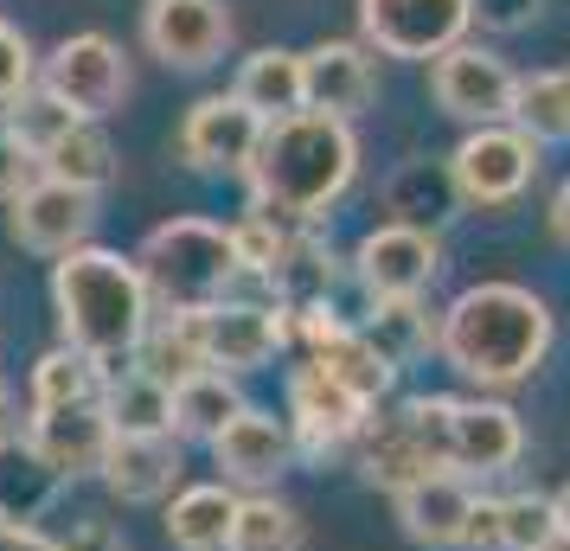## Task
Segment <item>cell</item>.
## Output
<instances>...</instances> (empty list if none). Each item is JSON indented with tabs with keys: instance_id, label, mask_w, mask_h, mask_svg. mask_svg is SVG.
Here are the masks:
<instances>
[{
	"instance_id": "cell-41",
	"label": "cell",
	"mask_w": 570,
	"mask_h": 551,
	"mask_svg": "<svg viewBox=\"0 0 570 551\" xmlns=\"http://www.w3.org/2000/svg\"><path fill=\"white\" fill-rule=\"evenodd\" d=\"M551 513H558V532H570V488L564 494H551Z\"/></svg>"
},
{
	"instance_id": "cell-34",
	"label": "cell",
	"mask_w": 570,
	"mask_h": 551,
	"mask_svg": "<svg viewBox=\"0 0 570 551\" xmlns=\"http://www.w3.org/2000/svg\"><path fill=\"white\" fill-rule=\"evenodd\" d=\"M39 83V58H32V39L20 27L0 20V109H13Z\"/></svg>"
},
{
	"instance_id": "cell-29",
	"label": "cell",
	"mask_w": 570,
	"mask_h": 551,
	"mask_svg": "<svg viewBox=\"0 0 570 551\" xmlns=\"http://www.w3.org/2000/svg\"><path fill=\"white\" fill-rule=\"evenodd\" d=\"M513 129L532 141H570V71H532L513 90Z\"/></svg>"
},
{
	"instance_id": "cell-9",
	"label": "cell",
	"mask_w": 570,
	"mask_h": 551,
	"mask_svg": "<svg viewBox=\"0 0 570 551\" xmlns=\"http://www.w3.org/2000/svg\"><path fill=\"white\" fill-rule=\"evenodd\" d=\"M232 7L225 0H141V46L174 71H206L232 52Z\"/></svg>"
},
{
	"instance_id": "cell-27",
	"label": "cell",
	"mask_w": 570,
	"mask_h": 551,
	"mask_svg": "<svg viewBox=\"0 0 570 551\" xmlns=\"http://www.w3.org/2000/svg\"><path fill=\"white\" fill-rule=\"evenodd\" d=\"M237 411H244V397H237L232 372H193L186 385H174V430L180 436H206L212 443Z\"/></svg>"
},
{
	"instance_id": "cell-12",
	"label": "cell",
	"mask_w": 570,
	"mask_h": 551,
	"mask_svg": "<svg viewBox=\"0 0 570 551\" xmlns=\"http://www.w3.org/2000/svg\"><path fill=\"white\" fill-rule=\"evenodd\" d=\"M257 141H263V116L244 109L232 90L225 97H199L180 122V160L199 167V174H244Z\"/></svg>"
},
{
	"instance_id": "cell-24",
	"label": "cell",
	"mask_w": 570,
	"mask_h": 551,
	"mask_svg": "<svg viewBox=\"0 0 570 551\" xmlns=\"http://www.w3.org/2000/svg\"><path fill=\"white\" fill-rule=\"evenodd\" d=\"M39 174L78 186V193H104L109 174H116V148H109V135L97 122H78L71 135H58L52 148L39 155Z\"/></svg>"
},
{
	"instance_id": "cell-7",
	"label": "cell",
	"mask_w": 570,
	"mask_h": 551,
	"mask_svg": "<svg viewBox=\"0 0 570 551\" xmlns=\"http://www.w3.org/2000/svg\"><path fill=\"white\" fill-rule=\"evenodd\" d=\"M474 27V0H360L365 52L379 58H430L462 46Z\"/></svg>"
},
{
	"instance_id": "cell-13",
	"label": "cell",
	"mask_w": 570,
	"mask_h": 551,
	"mask_svg": "<svg viewBox=\"0 0 570 551\" xmlns=\"http://www.w3.org/2000/svg\"><path fill=\"white\" fill-rule=\"evenodd\" d=\"M7 206H13V237L27 250H39V257L78 250L83 237H90V225H97V193H78V186L46 180V174L32 186H20Z\"/></svg>"
},
{
	"instance_id": "cell-8",
	"label": "cell",
	"mask_w": 570,
	"mask_h": 551,
	"mask_svg": "<svg viewBox=\"0 0 570 551\" xmlns=\"http://www.w3.org/2000/svg\"><path fill=\"white\" fill-rule=\"evenodd\" d=\"M513 65L488 46H449V52L430 65V97H436L442 116H455L468 129H488V122H513Z\"/></svg>"
},
{
	"instance_id": "cell-32",
	"label": "cell",
	"mask_w": 570,
	"mask_h": 551,
	"mask_svg": "<svg viewBox=\"0 0 570 551\" xmlns=\"http://www.w3.org/2000/svg\"><path fill=\"white\" fill-rule=\"evenodd\" d=\"M78 122H83V116H71V109L58 104L52 90H39V83H32L27 97L7 109V135H13V141H20V148L32 155V167H39V155L52 148L58 135H71Z\"/></svg>"
},
{
	"instance_id": "cell-20",
	"label": "cell",
	"mask_w": 570,
	"mask_h": 551,
	"mask_svg": "<svg viewBox=\"0 0 570 551\" xmlns=\"http://www.w3.org/2000/svg\"><path fill=\"white\" fill-rule=\"evenodd\" d=\"M180 474L174 436H109L104 449V481L116 500H160Z\"/></svg>"
},
{
	"instance_id": "cell-23",
	"label": "cell",
	"mask_w": 570,
	"mask_h": 551,
	"mask_svg": "<svg viewBox=\"0 0 570 551\" xmlns=\"http://www.w3.org/2000/svg\"><path fill=\"white\" fill-rule=\"evenodd\" d=\"M232 520H237V494L232 488H186L167 506V539L180 551H232Z\"/></svg>"
},
{
	"instance_id": "cell-43",
	"label": "cell",
	"mask_w": 570,
	"mask_h": 551,
	"mask_svg": "<svg viewBox=\"0 0 570 551\" xmlns=\"http://www.w3.org/2000/svg\"><path fill=\"white\" fill-rule=\"evenodd\" d=\"M0 525H7V520H0Z\"/></svg>"
},
{
	"instance_id": "cell-10",
	"label": "cell",
	"mask_w": 570,
	"mask_h": 551,
	"mask_svg": "<svg viewBox=\"0 0 570 551\" xmlns=\"http://www.w3.org/2000/svg\"><path fill=\"white\" fill-rule=\"evenodd\" d=\"M436 269H442V244L423 225H379L353 250V276L372 302H416L436 283Z\"/></svg>"
},
{
	"instance_id": "cell-14",
	"label": "cell",
	"mask_w": 570,
	"mask_h": 551,
	"mask_svg": "<svg viewBox=\"0 0 570 551\" xmlns=\"http://www.w3.org/2000/svg\"><path fill=\"white\" fill-rule=\"evenodd\" d=\"M372 90H379L372 52L353 39H321L314 52H302V109H314V116L353 122L372 104Z\"/></svg>"
},
{
	"instance_id": "cell-11",
	"label": "cell",
	"mask_w": 570,
	"mask_h": 551,
	"mask_svg": "<svg viewBox=\"0 0 570 551\" xmlns=\"http://www.w3.org/2000/svg\"><path fill=\"white\" fill-rule=\"evenodd\" d=\"M199 327V346H206V366L212 372H257L276 360V346H283V308H269V302H212L206 315H193Z\"/></svg>"
},
{
	"instance_id": "cell-15",
	"label": "cell",
	"mask_w": 570,
	"mask_h": 551,
	"mask_svg": "<svg viewBox=\"0 0 570 551\" xmlns=\"http://www.w3.org/2000/svg\"><path fill=\"white\" fill-rule=\"evenodd\" d=\"M109 436H116V430H109L104 404L32 411V423H27V455H32V469H46V474H90V469H104Z\"/></svg>"
},
{
	"instance_id": "cell-2",
	"label": "cell",
	"mask_w": 570,
	"mask_h": 551,
	"mask_svg": "<svg viewBox=\"0 0 570 551\" xmlns=\"http://www.w3.org/2000/svg\"><path fill=\"white\" fill-rule=\"evenodd\" d=\"M551 308L519 283H474L436 321V353L474 385H519L551 353Z\"/></svg>"
},
{
	"instance_id": "cell-17",
	"label": "cell",
	"mask_w": 570,
	"mask_h": 551,
	"mask_svg": "<svg viewBox=\"0 0 570 551\" xmlns=\"http://www.w3.org/2000/svg\"><path fill=\"white\" fill-rule=\"evenodd\" d=\"M212 455H218V469L232 474V481H244V488H263V481H276V474L295 462V430H288V417H276V411H237L218 436H212Z\"/></svg>"
},
{
	"instance_id": "cell-18",
	"label": "cell",
	"mask_w": 570,
	"mask_h": 551,
	"mask_svg": "<svg viewBox=\"0 0 570 551\" xmlns=\"http://www.w3.org/2000/svg\"><path fill=\"white\" fill-rule=\"evenodd\" d=\"M519 449H525V430L507 404L455 397V423H449V469L455 474H500L519 462Z\"/></svg>"
},
{
	"instance_id": "cell-1",
	"label": "cell",
	"mask_w": 570,
	"mask_h": 551,
	"mask_svg": "<svg viewBox=\"0 0 570 551\" xmlns=\"http://www.w3.org/2000/svg\"><path fill=\"white\" fill-rule=\"evenodd\" d=\"M360 174V141H353V122H334V116H314V109H295L283 122H263V141L244 180H250V206L283 218V225H314L327 218L340 193Z\"/></svg>"
},
{
	"instance_id": "cell-22",
	"label": "cell",
	"mask_w": 570,
	"mask_h": 551,
	"mask_svg": "<svg viewBox=\"0 0 570 551\" xmlns=\"http://www.w3.org/2000/svg\"><path fill=\"white\" fill-rule=\"evenodd\" d=\"M104 417L116 436H174V392L135 366L122 378H104Z\"/></svg>"
},
{
	"instance_id": "cell-4",
	"label": "cell",
	"mask_w": 570,
	"mask_h": 551,
	"mask_svg": "<svg viewBox=\"0 0 570 551\" xmlns=\"http://www.w3.org/2000/svg\"><path fill=\"white\" fill-rule=\"evenodd\" d=\"M135 269L148 283V302L174 308V315H206L212 302H225L237 283V244L232 225L212 218H167L148 232V244L135 250Z\"/></svg>"
},
{
	"instance_id": "cell-19",
	"label": "cell",
	"mask_w": 570,
	"mask_h": 551,
	"mask_svg": "<svg viewBox=\"0 0 570 551\" xmlns=\"http://www.w3.org/2000/svg\"><path fill=\"white\" fill-rule=\"evenodd\" d=\"M397 500V520H404V532H411L416 545H462V525L468 513H474V488H468L462 474H423V481H411Z\"/></svg>"
},
{
	"instance_id": "cell-37",
	"label": "cell",
	"mask_w": 570,
	"mask_h": 551,
	"mask_svg": "<svg viewBox=\"0 0 570 551\" xmlns=\"http://www.w3.org/2000/svg\"><path fill=\"white\" fill-rule=\"evenodd\" d=\"M539 13V0H474V20H488V27H525Z\"/></svg>"
},
{
	"instance_id": "cell-36",
	"label": "cell",
	"mask_w": 570,
	"mask_h": 551,
	"mask_svg": "<svg viewBox=\"0 0 570 551\" xmlns=\"http://www.w3.org/2000/svg\"><path fill=\"white\" fill-rule=\"evenodd\" d=\"M462 551H507V539H500V500H474V513L462 525Z\"/></svg>"
},
{
	"instance_id": "cell-26",
	"label": "cell",
	"mask_w": 570,
	"mask_h": 551,
	"mask_svg": "<svg viewBox=\"0 0 570 551\" xmlns=\"http://www.w3.org/2000/svg\"><path fill=\"white\" fill-rule=\"evenodd\" d=\"M360 341L372 346L385 366H411L416 353H430V346H436V321L423 315L416 302H372Z\"/></svg>"
},
{
	"instance_id": "cell-35",
	"label": "cell",
	"mask_w": 570,
	"mask_h": 551,
	"mask_svg": "<svg viewBox=\"0 0 570 551\" xmlns=\"http://www.w3.org/2000/svg\"><path fill=\"white\" fill-rule=\"evenodd\" d=\"M32 180H39L32 155H27V148H20V141H13L7 129H0V206H7V199H13L20 186H32Z\"/></svg>"
},
{
	"instance_id": "cell-6",
	"label": "cell",
	"mask_w": 570,
	"mask_h": 551,
	"mask_svg": "<svg viewBox=\"0 0 570 551\" xmlns=\"http://www.w3.org/2000/svg\"><path fill=\"white\" fill-rule=\"evenodd\" d=\"M39 90H52L83 122H104L109 109H122V97H129V58L104 32H71L39 65Z\"/></svg>"
},
{
	"instance_id": "cell-40",
	"label": "cell",
	"mask_w": 570,
	"mask_h": 551,
	"mask_svg": "<svg viewBox=\"0 0 570 551\" xmlns=\"http://www.w3.org/2000/svg\"><path fill=\"white\" fill-rule=\"evenodd\" d=\"M13 430H20V411H13V392L0 385V449L13 443Z\"/></svg>"
},
{
	"instance_id": "cell-28",
	"label": "cell",
	"mask_w": 570,
	"mask_h": 551,
	"mask_svg": "<svg viewBox=\"0 0 570 551\" xmlns=\"http://www.w3.org/2000/svg\"><path fill=\"white\" fill-rule=\"evenodd\" d=\"M104 397V366L83 360L78 346H52L32 366V411H65V404H97Z\"/></svg>"
},
{
	"instance_id": "cell-25",
	"label": "cell",
	"mask_w": 570,
	"mask_h": 551,
	"mask_svg": "<svg viewBox=\"0 0 570 551\" xmlns=\"http://www.w3.org/2000/svg\"><path fill=\"white\" fill-rule=\"evenodd\" d=\"M135 366L148 372V378H160L167 392H174V385H186L193 372H212L193 315H167L160 327L148 321V334H141V346H135Z\"/></svg>"
},
{
	"instance_id": "cell-42",
	"label": "cell",
	"mask_w": 570,
	"mask_h": 551,
	"mask_svg": "<svg viewBox=\"0 0 570 551\" xmlns=\"http://www.w3.org/2000/svg\"><path fill=\"white\" fill-rule=\"evenodd\" d=\"M539 551H570V532H558V539H544Z\"/></svg>"
},
{
	"instance_id": "cell-16",
	"label": "cell",
	"mask_w": 570,
	"mask_h": 551,
	"mask_svg": "<svg viewBox=\"0 0 570 551\" xmlns=\"http://www.w3.org/2000/svg\"><path fill=\"white\" fill-rule=\"evenodd\" d=\"M365 417H372V404H360L346 385H334L314 360L295 366V378H288V430H295V443L340 449L365 430Z\"/></svg>"
},
{
	"instance_id": "cell-39",
	"label": "cell",
	"mask_w": 570,
	"mask_h": 551,
	"mask_svg": "<svg viewBox=\"0 0 570 551\" xmlns=\"http://www.w3.org/2000/svg\"><path fill=\"white\" fill-rule=\"evenodd\" d=\"M551 237H558V244H570V180L558 186V199H551Z\"/></svg>"
},
{
	"instance_id": "cell-33",
	"label": "cell",
	"mask_w": 570,
	"mask_h": 551,
	"mask_svg": "<svg viewBox=\"0 0 570 551\" xmlns=\"http://www.w3.org/2000/svg\"><path fill=\"white\" fill-rule=\"evenodd\" d=\"M500 539L507 551H539L544 539H558V513L544 494H513L500 500Z\"/></svg>"
},
{
	"instance_id": "cell-5",
	"label": "cell",
	"mask_w": 570,
	"mask_h": 551,
	"mask_svg": "<svg viewBox=\"0 0 570 551\" xmlns=\"http://www.w3.org/2000/svg\"><path fill=\"white\" fill-rule=\"evenodd\" d=\"M539 174V141L532 135H519L513 122H488V129H468L455 141V155H449V186H455V199L468 206H513L519 193L532 186Z\"/></svg>"
},
{
	"instance_id": "cell-31",
	"label": "cell",
	"mask_w": 570,
	"mask_h": 551,
	"mask_svg": "<svg viewBox=\"0 0 570 551\" xmlns=\"http://www.w3.org/2000/svg\"><path fill=\"white\" fill-rule=\"evenodd\" d=\"M302 545V513L283 500H237L232 551H295Z\"/></svg>"
},
{
	"instance_id": "cell-3",
	"label": "cell",
	"mask_w": 570,
	"mask_h": 551,
	"mask_svg": "<svg viewBox=\"0 0 570 551\" xmlns=\"http://www.w3.org/2000/svg\"><path fill=\"white\" fill-rule=\"evenodd\" d=\"M52 308L65 327V346H78L83 360H129L141 334H148V283L135 257L104 250V244H78L65 250L52 269Z\"/></svg>"
},
{
	"instance_id": "cell-30",
	"label": "cell",
	"mask_w": 570,
	"mask_h": 551,
	"mask_svg": "<svg viewBox=\"0 0 570 551\" xmlns=\"http://www.w3.org/2000/svg\"><path fill=\"white\" fill-rule=\"evenodd\" d=\"M308 360L327 372L334 385H346L360 404H379V397L391 392V378H397V366H385V360H379V353L360 341V327H346L340 341H327L321 353H308Z\"/></svg>"
},
{
	"instance_id": "cell-38",
	"label": "cell",
	"mask_w": 570,
	"mask_h": 551,
	"mask_svg": "<svg viewBox=\"0 0 570 551\" xmlns=\"http://www.w3.org/2000/svg\"><path fill=\"white\" fill-rule=\"evenodd\" d=\"M0 551H65V545H52V539L32 532V525H0Z\"/></svg>"
},
{
	"instance_id": "cell-21",
	"label": "cell",
	"mask_w": 570,
	"mask_h": 551,
	"mask_svg": "<svg viewBox=\"0 0 570 551\" xmlns=\"http://www.w3.org/2000/svg\"><path fill=\"white\" fill-rule=\"evenodd\" d=\"M244 109H257L263 122H283L302 109V52H288V46H263V52L244 58V71H237V90H232Z\"/></svg>"
}]
</instances>
